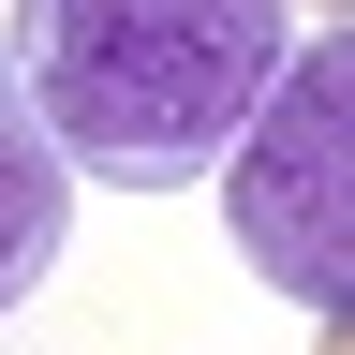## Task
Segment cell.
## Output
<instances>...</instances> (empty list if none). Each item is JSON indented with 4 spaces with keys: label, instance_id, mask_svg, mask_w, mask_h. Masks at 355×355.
<instances>
[{
    "label": "cell",
    "instance_id": "cell-1",
    "mask_svg": "<svg viewBox=\"0 0 355 355\" xmlns=\"http://www.w3.org/2000/svg\"><path fill=\"white\" fill-rule=\"evenodd\" d=\"M282 60H296V0H30V44H15L60 163L104 193L222 178Z\"/></svg>",
    "mask_w": 355,
    "mask_h": 355
},
{
    "label": "cell",
    "instance_id": "cell-2",
    "mask_svg": "<svg viewBox=\"0 0 355 355\" xmlns=\"http://www.w3.org/2000/svg\"><path fill=\"white\" fill-rule=\"evenodd\" d=\"M222 222H237L252 282L296 296L311 326L355 311V15H326L282 60L266 119L237 133V163H222Z\"/></svg>",
    "mask_w": 355,
    "mask_h": 355
},
{
    "label": "cell",
    "instance_id": "cell-3",
    "mask_svg": "<svg viewBox=\"0 0 355 355\" xmlns=\"http://www.w3.org/2000/svg\"><path fill=\"white\" fill-rule=\"evenodd\" d=\"M60 237H74V163H60V133H44L30 74L0 60V311L60 266Z\"/></svg>",
    "mask_w": 355,
    "mask_h": 355
},
{
    "label": "cell",
    "instance_id": "cell-4",
    "mask_svg": "<svg viewBox=\"0 0 355 355\" xmlns=\"http://www.w3.org/2000/svg\"><path fill=\"white\" fill-rule=\"evenodd\" d=\"M311 355H355V311H326V340H311Z\"/></svg>",
    "mask_w": 355,
    "mask_h": 355
},
{
    "label": "cell",
    "instance_id": "cell-5",
    "mask_svg": "<svg viewBox=\"0 0 355 355\" xmlns=\"http://www.w3.org/2000/svg\"><path fill=\"white\" fill-rule=\"evenodd\" d=\"M296 15H355V0H296Z\"/></svg>",
    "mask_w": 355,
    "mask_h": 355
},
{
    "label": "cell",
    "instance_id": "cell-6",
    "mask_svg": "<svg viewBox=\"0 0 355 355\" xmlns=\"http://www.w3.org/2000/svg\"><path fill=\"white\" fill-rule=\"evenodd\" d=\"M15 15H30V0H15Z\"/></svg>",
    "mask_w": 355,
    "mask_h": 355
}]
</instances>
